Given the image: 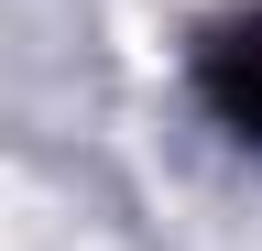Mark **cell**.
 Returning a JSON list of instances; mask_svg holds the SVG:
<instances>
[{
  "label": "cell",
  "mask_w": 262,
  "mask_h": 251,
  "mask_svg": "<svg viewBox=\"0 0 262 251\" xmlns=\"http://www.w3.org/2000/svg\"><path fill=\"white\" fill-rule=\"evenodd\" d=\"M208 87H219V109L262 142V33H229V44L208 55Z\"/></svg>",
  "instance_id": "1"
}]
</instances>
